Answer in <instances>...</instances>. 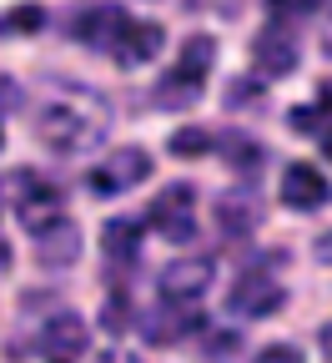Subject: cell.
Masks as SVG:
<instances>
[{
	"instance_id": "cell-1",
	"label": "cell",
	"mask_w": 332,
	"mask_h": 363,
	"mask_svg": "<svg viewBox=\"0 0 332 363\" xmlns=\"http://www.w3.org/2000/svg\"><path fill=\"white\" fill-rule=\"evenodd\" d=\"M111 131V106L96 96L91 86H51V96L40 101L35 111V136L45 152L56 157H81V152H96Z\"/></svg>"
},
{
	"instance_id": "cell-2",
	"label": "cell",
	"mask_w": 332,
	"mask_h": 363,
	"mask_svg": "<svg viewBox=\"0 0 332 363\" xmlns=\"http://www.w3.org/2000/svg\"><path fill=\"white\" fill-rule=\"evenodd\" d=\"M212 61H217V40L212 35H192L181 45V61L156 81V101L161 106H197L202 91H207V76H212Z\"/></svg>"
},
{
	"instance_id": "cell-3",
	"label": "cell",
	"mask_w": 332,
	"mask_h": 363,
	"mask_svg": "<svg viewBox=\"0 0 332 363\" xmlns=\"http://www.w3.org/2000/svg\"><path fill=\"white\" fill-rule=\"evenodd\" d=\"M0 197L16 207V217L25 222V233H40L51 217H61V202H66L56 182H45V177L30 172V167H16V172L0 177Z\"/></svg>"
},
{
	"instance_id": "cell-4",
	"label": "cell",
	"mask_w": 332,
	"mask_h": 363,
	"mask_svg": "<svg viewBox=\"0 0 332 363\" xmlns=\"http://www.w3.org/2000/svg\"><path fill=\"white\" fill-rule=\"evenodd\" d=\"M21 348H30V353L45 358V363H81L86 348H91V328H86V318L56 308L51 318H40L35 333H30Z\"/></svg>"
},
{
	"instance_id": "cell-5",
	"label": "cell",
	"mask_w": 332,
	"mask_h": 363,
	"mask_svg": "<svg viewBox=\"0 0 332 363\" xmlns=\"http://www.w3.org/2000/svg\"><path fill=\"white\" fill-rule=\"evenodd\" d=\"M147 222L166 242H192L202 233V227H197V187H192V182H171V187H161L151 197V207H147Z\"/></svg>"
},
{
	"instance_id": "cell-6",
	"label": "cell",
	"mask_w": 332,
	"mask_h": 363,
	"mask_svg": "<svg viewBox=\"0 0 332 363\" xmlns=\"http://www.w3.org/2000/svg\"><path fill=\"white\" fill-rule=\"evenodd\" d=\"M147 177H151V157L141 152V147H121V152H111L101 167H91L86 192H91V197H121V192L141 187Z\"/></svg>"
},
{
	"instance_id": "cell-7",
	"label": "cell",
	"mask_w": 332,
	"mask_h": 363,
	"mask_svg": "<svg viewBox=\"0 0 332 363\" xmlns=\"http://www.w3.org/2000/svg\"><path fill=\"white\" fill-rule=\"evenodd\" d=\"M282 303H287V288H282L272 267H247L231 288V313H242V318H272Z\"/></svg>"
},
{
	"instance_id": "cell-8",
	"label": "cell",
	"mask_w": 332,
	"mask_h": 363,
	"mask_svg": "<svg viewBox=\"0 0 332 363\" xmlns=\"http://www.w3.org/2000/svg\"><path fill=\"white\" fill-rule=\"evenodd\" d=\"M212 222L222 227V238H247V233H257V222H262V197H257V187H227V192L212 202Z\"/></svg>"
},
{
	"instance_id": "cell-9",
	"label": "cell",
	"mask_w": 332,
	"mask_h": 363,
	"mask_svg": "<svg viewBox=\"0 0 332 363\" xmlns=\"http://www.w3.org/2000/svg\"><path fill=\"white\" fill-rule=\"evenodd\" d=\"M282 202H287L292 212H317V207L332 202V182L312 162H292L287 172H282Z\"/></svg>"
},
{
	"instance_id": "cell-10",
	"label": "cell",
	"mask_w": 332,
	"mask_h": 363,
	"mask_svg": "<svg viewBox=\"0 0 332 363\" xmlns=\"http://www.w3.org/2000/svg\"><path fill=\"white\" fill-rule=\"evenodd\" d=\"M212 278H217V262H207V257H181V262H171L161 278H156V288H161V298H171V303H197V298L212 288Z\"/></svg>"
},
{
	"instance_id": "cell-11",
	"label": "cell",
	"mask_w": 332,
	"mask_h": 363,
	"mask_svg": "<svg viewBox=\"0 0 332 363\" xmlns=\"http://www.w3.org/2000/svg\"><path fill=\"white\" fill-rule=\"evenodd\" d=\"M202 328V313L192 308V303H161L156 313H147L141 318V333H147L151 343H161V348H171V343H181L186 333H197Z\"/></svg>"
},
{
	"instance_id": "cell-12",
	"label": "cell",
	"mask_w": 332,
	"mask_h": 363,
	"mask_svg": "<svg viewBox=\"0 0 332 363\" xmlns=\"http://www.w3.org/2000/svg\"><path fill=\"white\" fill-rule=\"evenodd\" d=\"M252 66H257L262 76H292V71H297V40H292V30L272 21V26L252 40Z\"/></svg>"
},
{
	"instance_id": "cell-13",
	"label": "cell",
	"mask_w": 332,
	"mask_h": 363,
	"mask_svg": "<svg viewBox=\"0 0 332 363\" xmlns=\"http://www.w3.org/2000/svg\"><path fill=\"white\" fill-rule=\"evenodd\" d=\"M126 21H131V16H126L121 6H91V11H81V16H76L71 35H76V40H86V45H96V51H106V56H111V45L121 40Z\"/></svg>"
},
{
	"instance_id": "cell-14",
	"label": "cell",
	"mask_w": 332,
	"mask_h": 363,
	"mask_svg": "<svg viewBox=\"0 0 332 363\" xmlns=\"http://www.w3.org/2000/svg\"><path fill=\"white\" fill-rule=\"evenodd\" d=\"M35 238V252H40V262L45 267H71L76 257H81V227L71 222V217H51L40 227V233H30Z\"/></svg>"
},
{
	"instance_id": "cell-15",
	"label": "cell",
	"mask_w": 332,
	"mask_h": 363,
	"mask_svg": "<svg viewBox=\"0 0 332 363\" xmlns=\"http://www.w3.org/2000/svg\"><path fill=\"white\" fill-rule=\"evenodd\" d=\"M161 45H166V35H161L156 21H126L121 40L111 45V56H116V66H147V61H156Z\"/></svg>"
},
{
	"instance_id": "cell-16",
	"label": "cell",
	"mask_w": 332,
	"mask_h": 363,
	"mask_svg": "<svg viewBox=\"0 0 332 363\" xmlns=\"http://www.w3.org/2000/svg\"><path fill=\"white\" fill-rule=\"evenodd\" d=\"M141 238H147V222H136V217H111V222L101 227V252H106L116 267H136Z\"/></svg>"
},
{
	"instance_id": "cell-17",
	"label": "cell",
	"mask_w": 332,
	"mask_h": 363,
	"mask_svg": "<svg viewBox=\"0 0 332 363\" xmlns=\"http://www.w3.org/2000/svg\"><path fill=\"white\" fill-rule=\"evenodd\" d=\"M212 152H222V157L231 162V172H257V167H262V147L247 142V136H217Z\"/></svg>"
},
{
	"instance_id": "cell-18",
	"label": "cell",
	"mask_w": 332,
	"mask_h": 363,
	"mask_svg": "<svg viewBox=\"0 0 332 363\" xmlns=\"http://www.w3.org/2000/svg\"><path fill=\"white\" fill-rule=\"evenodd\" d=\"M45 26V11L40 6H16V11H6V16H0V35H35Z\"/></svg>"
},
{
	"instance_id": "cell-19",
	"label": "cell",
	"mask_w": 332,
	"mask_h": 363,
	"mask_svg": "<svg viewBox=\"0 0 332 363\" xmlns=\"http://www.w3.org/2000/svg\"><path fill=\"white\" fill-rule=\"evenodd\" d=\"M327 116H332V81H322V86H317V101H312V106L292 111V126H302V131H317Z\"/></svg>"
},
{
	"instance_id": "cell-20",
	"label": "cell",
	"mask_w": 332,
	"mask_h": 363,
	"mask_svg": "<svg viewBox=\"0 0 332 363\" xmlns=\"http://www.w3.org/2000/svg\"><path fill=\"white\" fill-rule=\"evenodd\" d=\"M212 147H217V136L197 131V126H186V131L171 136V157H212Z\"/></svg>"
},
{
	"instance_id": "cell-21",
	"label": "cell",
	"mask_w": 332,
	"mask_h": 363,
	"mask_svg": "<svg viewBox=\"0 0 332 363\" xmlns=\"http://www.w3.org/2000/svg\"><path fill=\"white\" fill-rule=\"evenodd\" d=\"M322 11V0H267V16L277 26H287V21H312Z\"/></svg>"
},
{
	"instance_id": "cell-22",
	"label": "cell",
	"mask_w": 332,
	"mask_h": 363,
	"mask_svg": "<svg viewBox=\"0 0 332 363\" xmlns=\"http://www.w3.org/2000/svg\"><path fill=\"white\" fill-rule=\"evenodd\" d=\"M101 323H106L111 333H126V323H136V313L126 308V298H121V293H116V298L106 303V313H101Z\"/></svg>"
},
{
	"instance_id": "cell-23",
	"label": "cell",
	"mask_w": 332,
	"mask_h": 363,
	"mask_svg": "<svg viewBox=\"0 0 332 363\" xmlns=\"http://www.w3.org/2000/svg\"><path fill=\"white\" fill-rule=\"evenodd\" d=\"M252 363H307V358H302V348H292V343H272V348H262Z\"/></svg>"
},
{
	"instance_id": "cell-24",
	"label": "cell",
	"mask_w": 332,
	"mask_h": 363,
	"mask_svg": "<svg viewBox=\"0 0 332 363\" xmlns=\"http://www.w3.org/2000/svg\"><path fill=\"white\" fill-rule=\"evenodd\" d=\"M16 106H21V86L0 76V111H16Z\"/></svg>"
},
{
	"instance_id": "cell-25",
	"label": "cell",
	"mask_w": 332,
	"mask_h": 363,
	"mask_svg": "<svg viewBox=\"0 0 332 363\" xmlns=\"http://www.w3.org/2000/svg\"><path fill=\"white\" fill-rule=\"evenodd\" d=\"M91 363H141V358H136L131 348H101V353L91 358Z\"/></svg>"
},
{
	"instance_id": "cell-26",
	"label": "cell",
	"mask_w": 332,
	"mask_h": 363,
	"mask_svg": "<svg viewBox=\"0 0 332 363\" xmlns=\"http://www.w3.org/2000/svg\"><path fill=\"white\" fill-rule=\"evenodd\" d=\"M312 252H317V262H327V267H332V233H322V238L312 242Z\"/></svg>"
},
{
	"instance_id": "cell-27",
	"label": "cell",
	"mask_w": 332,
	"mask_h": 363,
	"mask_svg": "<svg viewBox=\"0 0 332 363\" xmlns=\"http://www.w3.org/2000/svg\"><path fill=\"white\" fill-rule=\"evenodd\" d=\"M11 363H45V358H35L30 348H21V343H16V353H11Z\"/></svg>"
},
{
	"instance_id": "cell-28",
	"label": "cell",
	"mask_w": 332,
	"mask_h": 363,
	"mask_svg": "<svg viewBox=\"0 0 332 363\" xmlns=\"http://www.w3.org/2000/svg\"><path fill=\"white\" fill-rule=\"evenodd\" d=\"M317 142H322V157H327V162H332V126H327V131H322V136H317Z\"/></svg>"
},
{
	"instance_id": "cell-29",
	"label": "cell",
	"mask_w": 332,
	"mask_h": 363,
	"mask_svg": "<svg viewBox=\"0 0 332 363\" xmlns=\"http://www.w3.org/2000/svg\"><path fill=\"white\" fill-rule=\"evenodd\" d=\"M322 51L332 56V21H327V30H322Z\"/></svg>"
},
{
	"instance_id": "cell-30",
	"label": "cell",
	"mask_w": 332,
	"mask_h": 363,
	"mask_svg": "<svg viewBox=\"0 0 332 363\" xmlns=\"http://www.w3.org/2000/svg\"><path fill=\"white\" fill-rule=\"evenodd\" d=\"M322 348H327V358H332V323L322 328Z\"/></svg>"
},
{
	"instance_id": "cell-31",
	"label": "cell",
	"mask_w": 332,
	"mask_h": 363,
	"mask_svg": "<svg viewBox=\"0 0 332 363\" xmlns=\"http://www.w3.org/2000/svg\"><path fill=\"white\" fill-rule=\"evenodd\" d=\"M6 262H11V247H6V242H0V267H6Z\"/></svg>"
},
{
	"instance_id": "cell-32",
	"label": "cell",
	"mask_w": 332,
	"mask_h": 363,
	"mask_svg": "<svg viewBox=\"0 0 332 363\" xmlns=\"http://www.w3.org/2000/svg\"><path fill=\"white\" fill-rule=\"evenodd\" d=\"M0 142H6V131H0Z\"/></svg>"
}]
</instances>
